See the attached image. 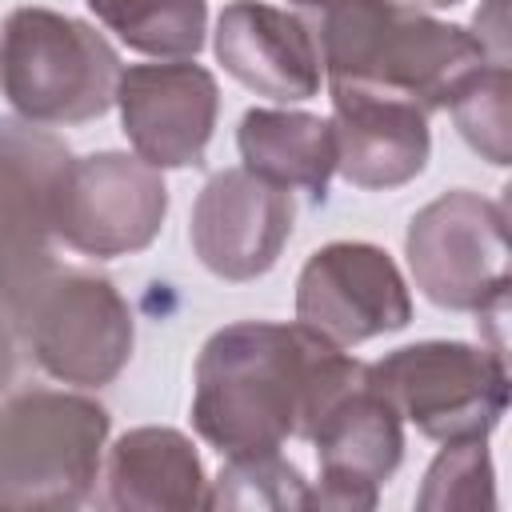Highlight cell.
Returning <instances> with one entry per match:
<instances>
[{
  "instance_id": "cell-15",
  "label": "cell",
  "mask_w": 512,
  "mask_h": 512,
  "mask_svg": "<svg viewBox=\"0 0 512 512\" xmlns=\"http://www.w3.org/2000/svg\"><path fill=\"white\" fill-rule=\"evenodd\" d=\"M212 52L232 80L276 104L312 100L324 80L320 52L304 16L264 0L224 4L216 16Z\"/></svg>"
},
{
  "instance_id": "cell-1",
  "label": "cell",
  "mask_w": 512,
  "mask_h": 512,
  "mask_svg": "<svg viewBox=\"0 0 512 512\" xmlns=\"http://www.w3.org/2000/svg\"><path fill=\"white\" fill-rule=\"evenodd\" d=\"M360 376L364 360L300 320H236L196 356L192 428L224 460L280 452L292 436L308 440L320 412Z\"/></svg>"
},
{
  "instance_id": "cell-10",
  "label": "cell",
  "mask_w": 512,
  "mask_h": 512,
  "mask_svg": "<svg viewBox=\"0 0 512 512\" xmlns=\"http://www.w3.org/2000/svg\"><path fill=\"white\" fill-rule=\"evenodd\" d=\"M296 320L336 348H356L412 320V292L396 260L368 240L316 248L296 280Z\"/></svg>"
},
{
  "instance_id": "cell-22",
  "label": "cell",
  "mask_w": 512,
  "mask_h": 512,
  "mask_svg": "<svg viewBox=\"0 0 512 512\" xmlns=\"http://www.w3.org/2000/svg\"><path fill=\"white\" fill-rule=\"evenodd\" d=\"M16 376V340H12V324L0 316V392L12 384Z\"/></svg>"
},
{
  "instance_id": "cell-3",
  "label": "cell",
  "mask_w": 512,
  "mask_h": 512,
  "mask_svg": "<svg viewBox=\"0 0 512 512\" xmlns=\"http://www.w3.org/2000/svg\"><path fill=\"white\" fill-rule=\"evenodd\" d=\"M120 56L92 24L16 8L0 28V88L28 124H84L116 104Z\"/></svg>"
},
{
  "instance_id": "cell-14",
  "label": "cell",
  "mask_w": 512,
  "mask_h": 512,
  "mask_svg": "<svg viewBox=\"0 0 512 512\" xmlns=\"http://www.w3.org/2000/svg\"><path fill=\"white\" fill-rule=\"evenodd\" d=\"M336 172L352 188L388 192L416 180L432 152L428 112L404 96L360 84H328Z\"/></svg>"
},
{
  "instance_id": "cell-7",
  "label": "cell",
  "mask_w": 512,
  "mask_h": 512,
  "mask_svg": "<svg viewBox=\"0 0 512 512\" xmlns=\"http://www.w3.org/2000/svg\"><path fill=\"white\" fill-rule=\"evenodd\" d=\"M36 364L76 388L112 384L136 344L132 308L108 276L84 268H52V276L28 296L16 316Z\"/></svg>"
},
{
  "instance_id": "cell-19",
  "label": "cell",
  "mask_w": 512,
  "mask_h": 512,
  "mask_svg": "<svg viewBox=\"0 0 512 512\" xmlns=\"http://www.w3.org/2000/svg\"><path fill=\"white\" fill-rule=\"evenodd\" d=\"M496 472L488 444L476 440H448L424 472L416 492V508L424 512H480L496 508Z\"/></svg>"
},
{
  "instance_id": "cell-13",
  "label": "cell",
  "mask_w": 512,
  "mask_h": 512,
  "mask_svg": "<svg viewBox=\"0 0 512 512\" xmlns=\"http://www.w3.org/2000/svg\"><path fill=\"white\" fill-rule=\"evenodd\" d=\"M292 192L248 172H216L192 204V252L200 264L232 284L264 276L292 236Z\"/></svg>"
},
{
  "instance_id": "cell-12",
  "label": "cell",
  "mask_w": 512,
  "mask_h": 512,
  "mask_svg": "<svg viewBox=\"0 0 512 512\" xmlns=\"http://www.w3.org/2000/svg\"><path fill=\"white\" fill-rule=\"evenodd\" d=\"M116 108L140 160L160 172L196 168L220 116V88L216 76L192 60L128 64L120 68Z\"/></svg>"
},
{
  "instance_id": "cell-24",
  "label": "cell",
  "mask_w": 512,
  "mask_h": 512,
  "mask_svg": "<svg viewBox=\"0 0 512 512\" xmlns=\"http://www.w3.org/2000/svg\"><path fill=\"white\" fill-rule=\"evenodd\" d=\"M292 4H296V8H304V4H312V0H292Z\"/></svg>"
},
{
  "instance_id": "cell-8",
  "label": "cell",
  "mask_w": 512,
  "mask_h": 512,
  "mask_svg": "<svg viewBox=\"0 0 512 512\" xmlns=\"http://www.w3.org/2000/svg\"><path fill=\"white\" fill-rule=\"evenodd\" d=\"M68 164V144L48 128L0 120V316L12 328L56 268V204Z\"/></svg>"
},
{
  "instance_id": "cell-18",
  "label": "cell",
  "mask_w": 512,
  "mask_h": 512,
  "mask_svg": "<svg viewBox=\"0 0 512 512\" xmlns=\"http://www.w3.org/2000/svg\"><path fill=\"white\" fill-rule=\"evenodd\" d=\"M96 20L144 56L188 60L204 48L208 4L204 0H84Z\"/></svg>"
},
{
  "instance_id": "cell-11",
  "label": "cell",
  "mask_w": 512,
  "mask_h": 512,
  "mask_svg": "<svg viewBox=\"0 0 512 512\" xmlns=\"http://www.w3.org/2000/svg\"><path fill=\"white\" fill-rule=\"evenodd\" d=\"M308 444L320 460V484L312 488V508L372 512L380 484L404 460V420L392 400L364 376L348 384L316 420Z\"/></svg>"
},
{
  "instance_id": "cell-20",
  "label": "cell",
  "mask_w": 512,
  "mask_h": 512,
  "mask_svg": "<svg viewBox=\"0 0 512 512\" xmlns=\"http://www.w3.org/2000/svg\"><path fill=\"white\" fill-rule=\"evenodd\" d=\"M208 508H312V488L280 452L228 456L208 492Z\"/></svg>"
},
{
  "instance_id": "cell-5",
  "label": "cell",
  "mask_w": 512,
  "mask_h": 512,
  "mask_svg": "<svg viewBox=\"0 0 512 512\" xmlns=\"http://www.w3.org/2000/svg\"><path fill=\"white\" fill-rule=\"evenodd\" d=\"M416 288L448 312H476L484 324L508 312V212L504 204L452 188L428 200L404 232Z\"/></svg>"
},
{
  "instance_id": "cell-21",
  "label": "cell",
  "mask_w": 512,
  "mask_h": 512,
  "mask_svg": "<svg viewBox=\"0 0 512 512\" xmlns=\"http://www.w3.org/2000/svg\"><path fill=\"white\" fill-rule=\"evenodd\" d=\"M508 96H512L508 64L488 60L448 100L460 136L496 168L508 164Z\"/></svg>"
},
{
  "instance_id": "cell-2",
  "label": "cell",
  "mask_w": 512,
  "mask_h": 512,
  "mask_svg": "<svg viewBox=\"0 0 512 512\" xmlns=\"http://www.w3.org/2000/svg\"><path fill=\"white\" fill-rule=\"evenodd\" d=\"M296 12L316 40L328 84L404 96L428 116L448 108L452 92L492 60L476 32L404 0H312Z\"/></svg>"
},
{
  "instance_id": "cell-17",
  "label": "cell",
  "mask_w": 512,
  "mask_h": 512,
  "mask_svg": "<svg viewBox=\"0 0 512 512\" xmlns=\"http://www.w3.org/2000/svg\"><path fill=\"white\" fill-rule=\"evenodd\" d=\"M236 148L248 172L280 188H304L312 200H324L336 172L332 120L296 108H248L236 128Z\"/></svg>"
},
{
  "instance_id": "cell-9",
  "label": "cell",
  "mask_w": 512,
  "mask_h": 512,
  "mask_svg": "<svg viewBox=\"0 0 512 512\" xmlns=\"http://www.w3.org/2000/svg\"><path fill=\"white\" fill-rule=\"evenodd\" d=\"M168 216L160 168L128 152H92L68 164L56 204V236L96 260L144 252Z\"/></svg>"
},
{
  "instance_id": "cell-4",
  "label": "cell",
  "mask_w": 512,
  "mask_h": 512,
  "mask_svg": "<svg viewBox=\"0 0 512 512\" xmlns=\"http://www.w3.org/2000/svg\"><path fill=\"white\" fill-rule=\"evenodd\" d=\"M108 408L80 392L32 388L0 404V504L80 508L108 440Z\"/></svg>"
},
{
  "instance_id": "cell-6",
  "label": "cell",
  "mask_w": 512,
  "mask_h": 512,
  "mask_svg": "<svg viewBox=\"0 0 512 512\" xmlns=\"http://www.w3.org/2000/svg\"><path fill=\"white\" fill-rule=\"evenodd\" d=\"M368 380L392 400L400 420H412L420 436L484 440L508 412V368L504 352L464 340H420L404 344L376 364Z\"/></svg>"
},
{
  "instance_id": "cell-23",
  "label": "cell",
  "mask_w": 512,
  "mask_h": 512,
  "mask_svg": "<svg viewBox=\"0 0 512 512\" xmlns=\"http://www.w3.org/2000/svg\"><path fill=\"white\" fill-rule=\"evenodd\" d=\"M408 4H424V8H452L460 0H408Z\"/></svg>"
},
{
  "instance_id": "cell-16",
  "label": "cell",
  "mask_w": 512,
  "mask_h": 512,
  "mask_svg": "<svg viewBox=\"0 0 512 512\" xmlns=\"http://www.w3.org/2000/svg\"><path fill=\"white\" fill-rule=\"evenodd\" d=\"M108 504L120 512H192L208 508L200 452L180 428H128L108 452Z\"/></svg>"
}]
</instances>
